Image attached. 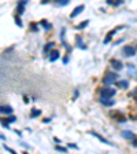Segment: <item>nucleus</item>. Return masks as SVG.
Listing matches in <instances>:
<instances>
[{
	"mask_svg": "<svg viewBox=\"0 0 137 154\" xmlns=\"http://www.w3.org/2000/svg\"><path fill=\"white\" fill-rule=\"evenodd\" d=\"M123 52L126 54V57H134V54H136V48L132 47V45H125V47H123Z\"/></svg>",
	"mask_w": 137,
	"mask_h": 154,
	"instance_id": "4",
	"label": "nucleus"
},
{
	"mask_svg": "<svg viewBox=\"0 0 137 154\" xmlns=\"http://www.w3.org/2000/svg\"><path fill=\"white\" fill-rule=\"evenodd\" d=\"M4 149L7 150V151H10V153H11V154H17V153H15V151H14L13 149H10V147H7V146H6V145H4Z\"/></svg>",
	"mask_w": 137,
	"mask_h": 154,
	"instance_id": "23",
	"label": "nucleus"
},
{
	"mask_svg": "<svg viewBox=\"0 0 137 154\" xmlns=\"http://www.w3.org/2000/svg\"><path fill=\"white\" fill-rule=\"evenodd\" d=\"M56 150H59V151H63V153H66V151H67V149H64V147H60V146H56Z\"/></svg>",
	"mask_w": 137,
	"mask_h": 154,
	"instance_id": "21",
	"label": "nucleus"
},
{
	"mask_svg": "<svg viewBox=\"0 0 137 154\" xmlns=\"http://www.w3.org/2000/svg\"><path fill=\"white\" fill-rule=\"evenodd\" d=\"M100 95H101V98L111 99L115 95V90L114 88H103V90H100Z\"/></svg>",
	"mask_w": 137,
	"mask_h": 154,
	"instance_id": "1",
	"label": "nucleus"
},
{
	"mask_svg": "<svg viewBox=\"0 0 137 154\" xmlns=\"http://www.w3.org/2000/svg\"><path fill=\"white\" fill-rule=\"evenodd\" d=\"M68 147H73V149L78 150V146H77V145H74V143H70V145H68Z\"/></svg>",
	"mask_w": 137,
	"mask_h": 154,
	"instance_id": "25",
	"label": "nucleus"
},
{
	"mask_svg": "<svg viewBox=\"0 0 137 154\" xmlns=\"http://www.w3.org/2000/svg\"><path fill=\"white\" fill-rule=\"evenodd\" d=\"M111 65H113V68H114L115 70H122L123 69V64L119 59H113V61H111Z\"/></svg>",
	"mask_w": 137,
	"mask_h": 154,
	"instance_id": "6",
	"label": "nucleus"
},
{
	"mask_svg": "<svg viewBox=\"0 0 137 154\" xmlns=\"http://www.w3.org/2000/svg\"><path fill=\"white\" fill-rule=\"evenodd\" d=\"M13 107L8 106V105H0V113L1 114H6V116H11L13 114Z\"/></svg>",
	"mask_w": 137,
	"mask_h": 154,
	"instance_id": "3",
	"label": "nucleus"
},
{
	"mask_svg": "<svg viewBox=\"0 0 137 154\" xmlns=\"http://www.w3.org/2000/svg\"><path fill=\"white\" fill-rule=\"evenodd\" d=\"M134 99L137 100V88H136V91H134Z\"/></svg>",
	"mask_w": 137,
	"mask_h": 154,
	"instance_id": "28",
	"label": "nucleus"
},
{
	"mask_svg": "<svg viewBox=\"0 0 137 154\" xmlns=\"http://www.w3.org/2000/svg\"><path fill=\"white\" fill-rule=\"evenodd\" d=\"M15 22H17V25H18L19 28H22V22H21V19H19V17H17V18H15Z\"/></svg>",
	"mask_w": 137,
	"mask_h": 154,
	"instance_id": "20",
	"label": "nucleus"
},
{
	"mask_svg": "<svg viewBox=\"0 0 137 154\" xmlns=\"http://www.w3.org/2000/svg\"><path fill=\"white\" fill-rule=\"evenodd\" d=\"M107 3H108L110 6H121L123 3L122 0H118V1H113V0H107Z\"/></svg>",
	"mask_w": 137,
	"mask_h": 154,
	"instance_id": "17",
	"label": "nucleus"
},
{
	"mask_svg": "<svg viewBox=\"0 0 137 154\" xmlns=\"http://www.w3.org/2000/svg\"><path fill=\"white\" fill-rule=\"evenodd\" d=\"M117 78H118V74H117V73H114V72L108 73L104 78V84L106 85H111L113 83H117Z\"/></svg>",
	"mask_w": 137,
	"mask_h": 154,
	"instance_id": "2",
	"label": "nucleus"
},
{
	"mask_svg": "<svg viewBox=\"0 0 137 154\" xmlns=\"http://www.w3.org/2000/svg\"><path fill=\"white\" fill-rule=\"evenodd\" d=\"M40 25H41L43 28H44L45 30H50L51 28H52V25H51V23H48L47 21H41V22H40Z\"/></svg>",
	"mask_w": 137,
	"mask_h": 154,
	"instance_id": "15",
	"label": "nucleus"
},
{
	"mask_svg": "<svg viewBox=\"0 0 137 154\" xmlns=\"http://www.w3.org/2000/svg\"><path fill=\"white\" fill-rule=\"evenodd\" d=\"M100 103H103L104 106H113L115 103V100L107 99V98H100Z\"/></svg>",
	"mask_w": 137,
	"mask_h": 154,
	"instance_id": "12",
	"label": "nucleus"
},
{
	"mask_svg": "<svg viewBox=\"0 0 137 154\" xmlns=\"http://www.w3.org/2000/svg\"><path fill=\"white\" fill-rule=\"evenodd\" d=\"M75 40H77V45L80 47V48H82V50H87V45H85V44H84V43L81 41V37L77 36V39H75Z\"/></svg>",
	"mask_w": 137,
	"mask_h": 154,
	"instance_id": "14",
	"label": "nucleus"
},
{
	"mask_svg": "<svg viewBox=\"0 0 137 154\" xmlns=\"http://www.w3.org/2000/svg\"><path fill=\"white\" fill-rule=\"evenodd\" d=\"M52 47H54V43H48V44H47V47H45V51H48L50 48H52Z\"/></svg>",
	"mask_w": 137,
	"mask_h": 154,
	"instance_id": "24",
	"label": "nucleus"
},
{
	"mask_svg": "<svg viewBox=\"0 0 137 154\" xmlns=\"http://www.w3.org/2000/svg\"><path fill=\"white\" fill-rule=\"evenodd\" d=\"M88 23H89V21L87 19V21H84V22H82L81 25H78L77 29H84V28H87V26H88Z\"/></svg>",
	"mask_w": 137,
	"mask_h": 154,
	"instance_id": "18",
	"label": "nucleus"
},
{
	"mask_svg": "<svg viewBox=\"0 0 137 154\" xmlns=\"http://www.w3.org/2000/svg\"><path fill=\"white\" fill-rule=\"evenodd\" d=\"M133 146H134V147H137V139H134V141H133Z\"/></svg>",
	"mask_w": 137,
	"mask_h": 154,
	"instance_id": "27",
	"label": "nucleus"
},
{
	"mask_svg": "<svg viewBox=\"0 0 137 154\" xmlns=\"http://www.w3.org/2000/svg\"><path fill=\"white\" fill-rule=\"evenodd\" d=\"M14 121H17V118L14 117V116H11V117H10V118H8V120H7L6 122H14Z\"/></svg>",
	"mask_w": 137,
	"mask_h": 154,
	"instance_id": "22",
	"label": "nucleus"
},
{
	"mask_svg": "<svg viewBox=\"0 0 137 154\" xmlns=\"http://www.w3.org/2000/svg\"><path fill=\"white\" fill-rule=\"evenodd\" d=\"M40 114H41V112H40V110L33 109V110H32V113H30V117H32V118H36V117H38Z\"/></svg>",
	"mask_w": 137,
	"mask_h": 154,
	"instance_id": "16",
	"label": "nucleus"
},
{
	"mask_svg": "<svg viewBox=\"0 0 137 154\" xmlns=\"http://www.w3.org/2000/svg\"><path fill=\"white\" fill-rule=\"evenodd\" d=\"M118 29H121V28H118ZM118 29H115V30H111V32H110L108 35H107V37H106V39H104V44H107V43H110V40H111V37L114 36V33H117V30H118Z\"/></svg>",
	"mask_w": 137,
	"mask_h": 154,
	"instance_id": "13",
	"label": "nucleus"
},
{
	"mask_svg": "<svg viewBox=\"0 0 137 154\" xmlns=\"http://www.w3.org/2000/svg\"><path fill=\"white\" fill-rule=\"evenodd\" d=\"M58 6H67L68 4V0H62V1H56Z\"/></svg>",
	"mask_w": 137,
	"mask_h": 154,
	"instance_id": "19",
	"label": "nucleus"
},
{
	"mask_svg": "<svg viewBox=\"0 0 137 154\" xmlns=\"http://www.w3.org/2000/svg\"><path fill=\"white\" fill-rule=\"evenodd\" d=\"M0 139H4V136H1V135H0Z\"/></svg>",
	"mask_w": 137,
	"mask_h": 154,
	"instance_id": "29",
	"label": "nucleus"
},
{
	"mask_svg": "<svg viewBox=\"0 0 137 154\" xmlns=\"http://www.w3.org/2000/svg\"><path fill=\"white\" fill-rule=\"evenodd\" d=\"M25 154H27V153H25Z\"/></svg>",
	"mask_w": 137,
	"mask_h": 154,
	"instance_id": "30",
	"label": "nucleus"
},
{
	"mask_svg": "<svg viewBox=\"0 0 137 154\" xmlns=\"http://www.w3.org/2000/svg\"><path fill=\"white\" fill-rule=\"evenodd\" d=\"M122 138H125V139H128V141H134L136 139V135L134 134H132L130 131H123L122 132Z\"/></svg>",
	"mask_w": 137,
	"mask_h": 154,
	"instance_id": "7",
	"label": "nucleus"
},
{
	"mask_svg": "<svg viewBox=\"0 0 137 154\" xmlns=\"http://www.w3.org/2000/svg\"><path fill=\"white\" fill-rule=\"evenodd\" d=\"M84 8H85V6H84V4L77 6V7H75V8L73 10V13L70 14V18H75V17L78 15V14H81L82 11H84Z\"/></svg>",
	"mask_w": 137,
	"mask_h": 154,
	"instance_id": "5",
	"label": "nucleus"
},
{
	"mask_svg": "<svg viewBox=\"0 0 137 154\" xmlns=\"http://www.w3.org/2000/svg\"><path fill=\"white\" fill-rule=\"evenodd\" d=\"M59 55H60V52L58 50H52L50 52V61H51V62H55L56 59L59 58Z\"/></svg>",
	"mask_w": 137,
	"mask_h": 154,
	"instance_id": "9",
	"label": "nucleus"
},
{
	"mask_svg": "<svg viewBox=\"0 0 137 154\" xmlns=\"http://www.w3.org/2000/svg\"><path fill=\"white\" fill-rule=\"evenodd\" d=\"M26 4H27V1H25V0H22V1L18 3V15H22L23 14V8H25Z\"/></svg>",
	"mask_w": 137,
	"mask_h": 154,
	"instance_id": "11",
	"label": "nucleus"
},
{
	"mask_svg": "<svg viewBox=\"0 0 137 154\" xmlns=\"http://www.w3.org/2000/svg\"><path fill=\"white\" fill-rule=\"evenodd\" d=\"M63 62H64V64H67V62H68V57H64V58H63Z\"/></svg>",
	"mask_w": 137,
	"mask_h": 154,
	"instance_id": "26",
	"label": "nucleus"
},
{
	"mask_svg": "<svg viewBox=\"0 0 137 154\" xmlns=\"http://www.w3.org/2000/svg\"><path fill=\"white\" fill-rule=\"evenodd\" d=\"M117 87H118V88H125V90H126V88L129 87V81L128 80H117Z\"/></svg>",
	"mask_w": 137,
	"mask_h": 154,
	"instance_id": "10",
	"label": "nucleus"
},
{
	"mask_svg": "<svg viewBox=\"0 0 137 154\" xmlns=\"http://www.w3.org/2000/svg\"><path fill=\"white\" fill-rule=\"evenodd\" d=\"M89 134H91L92 136H95V138H97L99 141H100V142H103V143H106V145L113 146V143H111V142H110V141H107V139H104V138H103V136H100L99 134H96V132H89Z\"/></svg>",
	"mask_w": 137,
	"mask_h": 154,
	"instance_id": "8",
	"label": "nucleus"
}]
</instances>
